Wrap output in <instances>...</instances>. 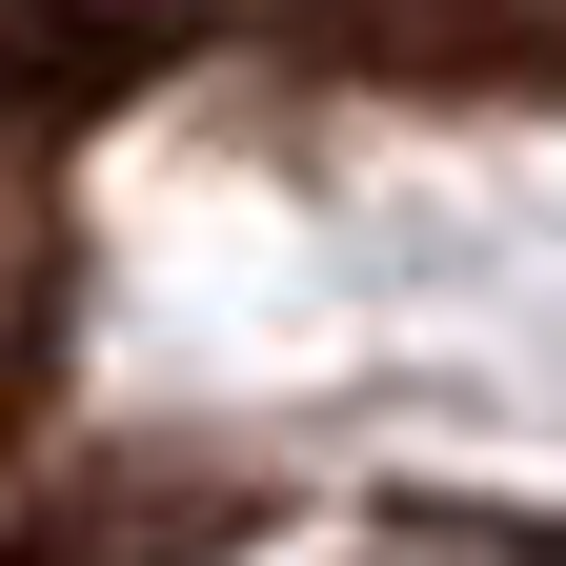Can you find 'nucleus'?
Wrapping results in <instances>:
<instances>
[{
	"mask_svg": "<svg viewBox=\"0 0 566 566\" xmlns=\"http://www.w3.org/2000/svg\"><path fill=\"white\" fill-rule=\"evenodd\" d=\"M283 41L365 82H566V0H283Z\"/></svg>",
	"mask_w": 566,
	"mask_h": 566,
	"instance_id": "nucleus-1",
	"label": "nucleus"
}]
</instances>
